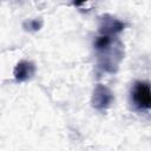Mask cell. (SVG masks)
<instances>
[{
  "label": "cell",
  "mask_w": 151,
  "mask_h": 151,
  "mask_svg": "<svg viewBox=\"0 0 151 151\" xmlns=\"http://www.w3.org/2000/svg\"><path fill=\"white\" fill-rule=\"evenodd\" d=\"M93 47L98 66L107 73H116L124 58L123 42L117 37L98 35L93 41Z\"/></svg>",
  "instance_id": "cell-1"
},
{
  "label": "cell",
  "mask_w": 151,
  "mask_h": 151,
  "mask_svg": "<svg viewBox=\"0 0 151 151\" xmlns=\"http://www.w3.org/2000/svg\"><path fill=\"white\" fill-rule=\"evenodd\" d=\"M131 99L134 107L139 111H149L151 107V90L147 81H134L131 90Z\"/></svg>",
  "instance_id": "cell-2"
},
{
  "label": "cell",
  "mask_w": 151,
  "mask_h": 151,
  "mask_svg": "<svg viewBox=\"0 0 151 151\" xmlns=\"http://www.w3.org/2000/svg\"><path fill=\"white\" fill-rule=\"evenodd\" d=\"M125 28V22L119 20L118 18L111 14H103L99 17L98 21V31L99 35L107 37H117Z\"/></svg>",
  "instance_id": "cell-3"
},
{
  "label": "cell",
  "mask_w": 151,
  "mask_h": 151,
  "mask_svg": "<svg viewBox=\"0 0 151 151\" xmlns=\"http://www.w3.org/2000/svg\"><path fill=\"white\" fill-rule=\"evenodd\" d=\"M114 100L113 92L104 84H97L93 88L91 104L97 110H106Z\"/></svg>",
  "instance_id": "cell-4"
},
{
  "label": "cell",
  "mask_w": 151,
  "mask_h": 151,
  "mask_svg": "<svg viewBox=\"0 0 151 151\" xmlns=\"http://www.w3.org/2000/svg\"><path fill=\"white\" fill-rule=\"evenodd\" d=\"M35 72H37V67H35L34 63L28 61V60H20L14 66L13 76L18 83H24V81L32 79L34 77Z\"/></svg>",
  "instance_id": "cell-5"
},
{
  "label": "cell",
  "mask_w": 151,
  "mask_h": 151,
  "mask_svg": "<svg viewBox=\"0 0 151 151\" xmlns=\"http://www.w3.org/2000/svg\"><path fill=\"white\" fill-rule=\"evenodd\" d=\"M22 27L25 31H29V32H37L42 27V20L41 19H31V20H26L22 24Z\"/></svg>",
  "instance_id": "cell-6"
}]
</instances>
